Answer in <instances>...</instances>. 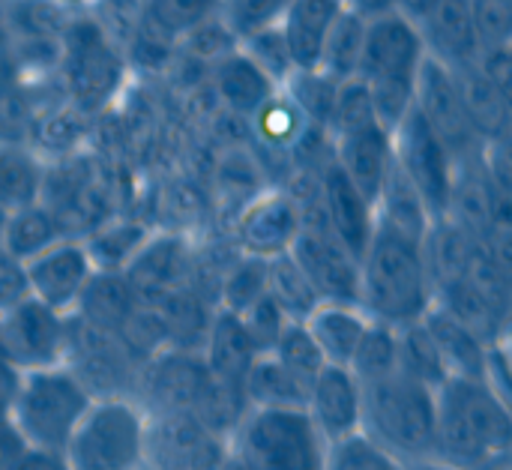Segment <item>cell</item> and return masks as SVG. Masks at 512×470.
<instances>
[{"label":"cell","instance_id":"1","mask_svg":"<svg viewBox=\"0 0 512 470\" xmlns=\"http://www.w3.org/2000/svg\"><path fill=\"white\" fill-rule=\"evenodd\" d=\"M432 303L435 285L423 240L375 222L369 246L360 255L357 306L369 315V321L399 330L417 324Z\"/></svg>","mask_w":512,"mask_h":470},{"label":"cell","instance_id":"2","mask_svg":"<svg viewBox=\"0 0 512 470\" xmlns=\"http://www.w3.org/2000/svg\"><path fill=\"white\" fill-rule=\"evenodd\" d=\"M512 450L510 399L486 381H444L435 393V465L468 470Z\"/></svg>","mask_w":512,"mask_h":470},{"label":"cell","instance_id":"3","mask_svg":"<svg viewBox=\"0 0 512 470\" xmlns=\"http://www.w3.org/2000/svg\"><path fill=\"white\" fill-rule=\"evenodd\" d=\"M363 387V429L372 447L399 462L417 468L435 462V393L432 387L402 375L360 384Z\"/></svg>","mask_w":512,"mask_h":470},{"label":"cell","instance_id":"4","mask_svg":"<svg viewBox=\"0 0 512 470\" xmlns=\"http://www.w3.org/2000/svg\"><path fill=\"white\" fill-rule=\"evenodd\" d=\"M90 402L93 396L63 363L18 372L6 411V432L24 450L63 456Z\"/></svg>","mask_w":512,"mask_h":470},{"label":"cell","instance_id":"5","mask_svg":"<svg viewBox=\"0 0 512 470\" xmlns=\"http://www.w3.org/2000/svg\"><path fill=\"white\" fill-rule=\"evenodd\" d=\"M426 45L414 21L399 12L369 18L366 42L357 66V81L369 90L384 129H396L414 108L417 78L426 60Z\"/></svg>","mask_w":512,"mask_h":470},{"label":"cell","instance_id":"6","mask_svg":"<svg viewBox=\"0 0 512 470\" xmlns=\"http://www.w3.org/2000/svg\"><path fill=\"white\" fill-rule=\"evenodd\" d=\"M330 450L303 408H249L228 435L231 462L240 470H327Z\"/></svg>","mask_w":512,"mask_h":470},{"label":"cell","instance_id":"7","mask_svg":"<svg viewBox=\"0 0 512 470\" xmlns=\"http://www.w3.org/2000/svg\"><path fill=\"white\" fill-rule=\"evenodd\" d=\"M129 75L126 54L105 36L90 15H72L60 36L57 81L66 102L90 117L105 111L123 90Z\"/></svg>","mask_w":512,"mask_h":470},{"label":"cell","instance_id":"8","mask_svg":"<svg viewBox=\"0 0 512 470\" xmlns=\"http://www.w3.org/2000/svg\"><path fill=\"white\" fill-rule=\"evenodd\" d=\"M144 435L147 411L135 399H93L60 459L69 470H144Z\"/></svg>","mask_w":512,"mask_h":470},{"label":"cell","instance_id":"9","mask_svg":"<svg viewBox=\"0 0 512 470\" xmlns=\"http://www.w3.org/2000/svg\"><path fill=\"white\" fill-rule=\"evenodd\" d=\"M63 366L84 384V390L93 399H111V396L135 399L141 363L123 348L117 336L90 327L78 315H66Z\"/></svg>","mask_w":512,"mask_h":470},{"label":"cell","instance_id":"10","mask_svg":"<svg viewBox=\"0 0 512 470\" xmlns=\"http://www.w3.org/2000/svg\"><path fill=\"white\" fill-rule=\"evenodd\" d=\"M228 438L192 414H147L144 470H225Z\"/></svg>","mask_w":512,"mask_h":470},{"label":"cell","instance_id":"11","mask_svg":"<svg viewBox=\"0 0 512 470\" xmlns=\"http://www.w3.org/2000/svg\"><path fill=\"white\" fill-rule=\"evenodd\" d=\"M393 159L399 171L411 180V186L420 192L429 216L441 222L450 210L456 162L441 144V138L417 114V108H411L393 129Z\"/></svg>","mask_w":512,"mask_h":470},{"label":"cell","instance_id":"12","mask_svg":"<svg viewBox=\"0 0 512 470\" xmlns=\"http://www.w3.org/2000/svg\"><path fill=\"white\" fill-rule=\"evenodd\" d=\"M414 108L426 120V126L441 138V144L450 150L456 168L477 162L483 156V144L477 141L471 123H468L456 78L435 57L423 60V69L417 78V93H414Z\"/></svg>","mask_w":512,"mask_h":470},{"label":"cell","instance_id":"13","mask_svg":"<svg viewBox=\"0 0 512 470\" xmlns=\"http://www.w3.org/2000/svg\"><path fill=\"white\" fill-rule=\"evenodd\" d=\"M300 234V207L282 189H261L249 195L231 225V240L237 255L255 261H273L291 252Z\"/></svg>","mask_w":512,"mask_h":470},{"label":"cell","instance_id":"14","mask_svg":"<svg viewBox=\"0 0 512 470\" xmlns=\"http://www.w3.org/2000/svg\"><path fill=\"white\" fill-rule=\"evenodd\" d=\"M66 348V315L51 312L33 297L0 315V360L15 372L60 366Z\"/></svg>","mask_w":512,"mask_h":470},{"label":"cell","instance_id":"15","mask_svg":"<svg viewBox=\"0 0 512 470\" xmlns=\"http://www.w3.org/2000/svg\"><path fill=\"white\" fill-rule=\"evenodd\" d=\"M30 297L48 306L57 315H72L84 288L90 285L96 267L84 249V240L75 234L60 237L30 261H24Z\"/></svg>","mask_w":512,"mask_h":470},{"label":"cell","instance_id":"16","mask_svg":"<svg viewBox=\"0 0 512 470\" xmlns=\"http://www.w3.org/2000/svg\"><path fill=\"white\" fill-rule=\"evenodd\" d=\"M123 276L144 306H162L183 291H195V252L180 234L153 231Z\"/></svg>","mask_w":512,"mask_h":470},{"label":"cell","instance_id":"17","mask_svg":"<svg viewBox=\"0 0 512 470\" xmlns=\"http://www.w3.org/2000/svg\"><path fill=\"white\" fill-rule=\"evenodd\" d=\"M306 417L318 429V435L339 447L345 441L360 438L363 429V387L348 369L324 366L306 390Z\"/></svg>","mask_w":512,"mask_h":470},{"label":"cell","instance_id":"18","mask_svg":"<svg viewBox=\"0 0 512 470\" xmlns=\"http://www.w3.org/2000/svg\"><path fill=\"white\" fill-rule=\"evenodd\" d=\"M321 216L330 234L360 261L375 231V204L345 177V171L330 159L318 180Z\"/></svg>","mask_w":512,"mask_h":470},{"label":"cell","instance_id":"19","mask_svg":"<svg viewBox=\"0 0 512 470\" xmlns=\"http://www.w3.org/2000/svg\"><path fill=\"white\" fill-rule=\"evenodd\" d=\"M198 354H201L207 372H210L222 387H228L231 393H237V396L243 399L246 372H249V366L255 363V357H258L261 351L255 348V342L249 339L243 321H240L234 312H225V309H219V306L213 309Z\"/></svg>","mask_w":512,"mask_h":470},{"label":"cell","instance_id":"20","mask_svg":"<svg viewBox=\"0 0 512 470\" xmlns=\"http://www.w3.org/2000/svg\"><path fill=\"white\" fill-rule=\"evenodd\" d=\"M330 141H333V162L375 204L387 180V171L393 165V132L384 129L381 123H372V126L336 135Z\"/></svg>","mask_w":512,"mask_h":470},{"label":"cell","instance_id":"21","mask_svg":"<svg viewBox=\"0 0 512 470\" xmlns=\"http://www.w3.org/2000/svg\"><path fill=\"white\" fill-rule=\"evenodd\" d=\"M450 72L456 78V87H459V96H462L468 123H471L477 141L483 144V150L486 147H495V144H507V138H510L512 96H507L477 66V60L462 63V66H453Z\"/></svg>","mask_w":512,"mask_h":470},{"label":"cell","instance_id":"22","mask_svg":"<svg viewBox=\"0 0 512 470\" xmlns=\"http://www.w3.org/2000/svg\"><path fill=\"white\" fill-rule=\"evenodd\" d=\"M423 327L429 330V336L435 342V351L444 363L447 381H453V378L483 381L489 351H492L489 342H483L468 324H462L456 315H450L438 303H432L429 312L423 315Z\"/></svg>","mask_w":512,"mask_h":470},{"label":"cell","instance_id":"23","mask_svg":"<svg viewBox=\"0 0 512 470\" xmlns=\"http://www.w3.org/2000/svg\"><path fill=\"white\" fill-rule=\"evenodd\" d=\"M426 54L444 66H462L477 60V39L471 21V0H435L417 24Z\"/></svg>","mask_w":512,"mask_h":470},{"label":"cell","instance_id":"24","mask_svg":"<svg viewBox=\"0 0 512 470\" xmlns=\"http://www.w3.org/2000/svg\"><path fill=\"white\" fill-rule=\"evenodd\" d=\"M303 327L309 330L327 366L348 369L372 321L357 303H318L303 318Z\"/></svg>","mask_w":512,"mask_h":470},{"label":"cell","instance_id":"25","mask_svg":"<svg viewBox=\"0 0 512 470\" xmlns=\"http://www.w3.org/2000/svg\"><path fill=\"white\" fill-rule=\"evenodd\" d=\"M345 9V0H291L279 30L288 45L294 69H318L324 39Z\"/></svg>","mask_w":512,"mask_h":470},{"label":"cell","instance_id":"26","mask_svg":"<svg viewBox=\"0 0 512 470\" xmlns=\"http://www.w3.org/2000/svg\"><path fill=\"white\" fill-rule=\"evenodd\" d=\"M213 90L234 117L249 120L279 87L237 48L213 63Z\"/></svg>","mask_w":512,"mask_h":470},{"label":"cell","instance_id":"27","mask_svg":"<svg viewBox=\"0 0 512 470\" xmlns=\"http://www.w3.org/2000/svg\"><path fill=\"white\" fill-rule=\"evenodd\" d=\"M60 237H66V231H63L57 210L39 198L33 204L15 207L6 213L3 228H0V249L24 264L42 249H48L51 243H57Z\"/></svg>","mask_w":512,"mask_h":470},{"label":"cell","instance_id":"28","mask_svg":"<svg viewBox=\"0 0 512 470\" xmlns=\"http://www.w3.org/2000/svg\"><path fill=\"white\" fill-rule=\"evenodd\" d=\"M141 306V300L135 297V291L129 288L123 273H93L90 285L84 288L78 309L72 315H78L81 321H87L90 327L117 336L126 321L135 315V309Z\"/></svg>","mask_w":512,"mask_h":470},{"label":"cell","instance_id":"29","mask_svg":"<svg viewBox=\"0 0 512 470\" xmlns=\"http://www.w3.org/2000/svg\"><path fill=\"white\" fill-rule=\"evenodd\" d=\"M375 222L405 234V237H414V240H426V234L432 231L435 219L429 216L420 192L411 186V180L399 171L396 159L387 171V180L378 192V201H375Z\"/></svg>","mask_w":512,"mask_h":470},{"label":"cell","instance_id":"30","mask_svg":"<svg viewBox=\"0 0 512 470\" xmlns=\"http://www.w3.org/2000/svg\"><path fill=\"white\" fill-rule=\"evenodd\" d=\"M243 405L264 411H294L306 405V384L297 381L273 354H258L243 381Z\"/></svg>","mask_w":512,"mask_h":470},{"label":"cell","instance_id":"31","mask_svg":"<svg viewBox=\"0 0 512 470\" xmlns=\"http://www.w3.org/2000/svg\"><path fill=\"white\" fill-rule=\"evenodd\" d=\"M249 135L258 141V147H264L267 153L285 156L291 162V150L300 141L303 129L309 126V120L300 114V108L291 102V96L285 90H276L249 120Z\"/></svg>","mask_w":512,"mask_h":470},{"label":"cell","instance_id":"32","mask_svg":"<svg viewBox=\"0 0 512 470\" xmlns=\"http://www.w3.org/2000/svg\"><path fill=\"white\" fill-rule=\"evenodd\" d=\"M150 234L153 228L132 219H120V222H102L96 231H90L81 240L96 273H123L132 264V258L141 252V246L150 240Z\"/></svg>","mask_w":512,"mask_h":470},{"label":"cell","instance_id":"33","mask_svg":"<svg viewBox=\"0 0 512 470\" xmlns=\"http://www.w3.org/2000/svg\"><path fill=\"white\" fill-rule=\"evenodd\" d=\"M366 24L369 18H363L360 12H354L351 6H345L339 12V18L333 21L324 48H321V60H318V72H324L333 81H351L357 75L360 66V54H363V42H366Z\"/></svg>","mask_w":512,"mask_h":470},{"label":"cell","instance_id":"34","mask_svg":"<svg viewBox=\"0 0 512 470\" xmlns=\"http://www.w3.org/2000/svg\"><path fill=\"white\" fill-rule=\"evenodd\" d=\"M45 174L33 150L21 144H0V207L15 210L42 198Z\"/></svg>","mask_w":512,"mask_h":470},{"label":"cell","instance_id":"35","mask_svg":"<svg viewBox=\"0 0 512 470\" xmlns=\"http://www.w3.org/2000/svg\"><path fill=\"white\" fill-rule=\"evenodd\" d=\"M9 39H60L72 15L54 0H0Z\"/></svg>","mask_w":512,"mask_h":470},{"label":"cell","instance_id":"36","mask_svg":"<svg viewBox=\"0 0 512 470\" xmlns=\"http://www.w3.org/2000/svg\"><path fill=\"white\" fill-rule=\"evenodd\" d=\"M27 132H30V147L27 150H33L36 156H42V153L66 156L69 150L78 147V141L84 135V114H78L63 99V105L33 111Z\"/></svg>","mask_w":512,"mask_h":470},{"label":"cell","instance_id":"37","mask_svg":"<svg viewBox=\"0 0 512 470\" xmlns=\"http://www.w3.org/2000/svg\"><path fill=\"white\" fill-rule=\"evenodd\" d=\"M264 288H267V297L282 309V315L288 321H303L321 303L291 255L267 261V285Z\"/></svg>","mask_w":512,"mask_h":470},{"label":"cell","instance_id":"38","mask_svg":"<svg viewBox=\"0 0 512 470\" xmlns=\"http://www.w3.org/2000/svg\"><path fill=\"white\" fill-rule=\"evenodd\" d=\"M396 351H399V372L438 390L447 381L444 363L435 351V342L429 330L423 327V318L417 324L399 327L396 330Z\"/></svg>","mask_w":512,"mask_h":470},{"label":"cell","instance_id":"39","mask_svg":"<svg viewBox=\"0 0 512 470\" xmlns=\"http://www.w3.org/2000/svg\"><path fill=\"white\" fill-rule=\"evenodd\" d=\"M264 285H267V261L237 255V261L228 264L222 279H219L216 306L225 309V312L243 315L255 300L264 297V291H267Z\"/></svg>","mask_w":512,"mask_h":470},{"label":"cell","instance_id":"40","mask_svg":"<svg viewBox=\"0 0 512 470\" xmlns=\"http://www.w3.org/2000/svg\"><path fill=\"white\" fill-rule=\"evenodd\" d=\"M291 102L300 108V114L312 123V126H321L327 129L330 123V114H333V102H336V90H339V81L327 78L324 72L318 69H297L288 84L282 87Z\"/></svg>","mask_w":512,"mask_h":470},{"label":"cell","instance_id":"41","mask_svg":"<svg viewBox=\"0 0 512 470\" xmlns=\"http://www.w3.org/2000/svg\"><path fill=\"white\" fill-rule=\"evenodd\" d=\"M267 354H273L297 381H303L306 390L315 381V375L327 366L321 351H318V345L312 342L309 330L303 327V321H288Z\"/></svg>","mask_w":512,"mask_h":470},{"label":"cell","instance_id":"42","mask_svg":"<svg viewBox=\"0 0 512 470\" xmlns=\"http://www.w3.org/2000/svg\"><path fill=\"white\" fill-rule=\"evenodd\" d=\"M399 369V351H396V330L393 327H384V324H375L366 330L348 372L360 381V384H369V381H378V378H387Z\"/></svg>","mask_w":512,"mask_h":470},{"label":"cell","instance_id":"43","mask_svg":"<svg viewBox=\"0 0 512 470\" xmlns=\"http://www.w3.org/2000/svg\"><path fill=\"white\" fill-rule=\"evenodd\" d=\"M219 6L222 0H144V18L180 42L192 27L216 18Z\"/></svg>","mask_w":512,"mask_h":470},{"label":"cell","instance_id":"44","mask_svg":"<svg viewBox=\"0 0 512 470\" xmlns=\"http://www.w3.org/2000/svg\"><path fill=\"white\" fill-rule=\"evenodd\" d=\"M291 0H222L219 18L234 33L237 45L249 39L252 33H261L267 27H276L285 15Z\"/></svg>","mask_w":512,"mask_h":470},{"label":"cell","instance_id":"45","mask_svg":"<svg viewBox=\"0 0 512 470\" xmlns=\"http://www.w3.org/2000/svg\"><path fill=\"white\" fill-rule=\"evenodd\" d=\"M279 90L288 84V78L297 72L294 69V63H291V54H288V45H285V39H282V30H279V24L276 27H267V30H261V33H252L249 39H243L240 45H237Z\"/></svg>","mask_w":512,"mask_h":470},{"label":"cell","instance_id":"46","mask_svg":"<svg viewBox=\"0 0 512 470\" xmlns=\"http://www.w3.org/2000/svg\"><path fill=\"white\" fill-rule=\"evenodd\" d=\"M372 123H381V120L375 114V105H372L369 90L357 78L342 81L339 90H336V102H333L330 123H327L330 138L345 135V132H354V129H363V126H372Z\"/></svg>","mask_w":512,"mask_h":470},{"label":"cell","instance_id":"47","mask_svg":"<svg viewBox=\"0 0 512 470\" xmlns=\"http://www.w3.org/2000/svg\"><path fill=\"white\" fill-rule=\"evenodd\" d=\"M477 54L512 42V0H471Z\"/></svg>","mask_w":512,"mask_h":470},{"label":"cell","instance_id":"48","mask_svg":"<svg viewBox=\"0 0 512 470\" xmlns=\"http://www.w3.org/2000/svg\"><path fill=\"white\" fill-rule=\"evenodd\" d=\"M177 51H186L189 57H195V60L213 66V63L222 60L225 54L237 51V39H234V33L225 27V21L216 15V18H210V21L192 27V30L177 42Z\"/></svg>","mask_w":512,"mask_h":470},{"label":"cell","instance_id":"49","mask_svg":"<svg viewBox=\"0 0 512 470\" xmlns=\"http://www.w3.org/2000/svg\"><path fill=\"white\" fill-rule=\"evenodd\" d=\"M327 470H408L390 456H384L378 447H372L366 438L345 441L330 450V465Z\"/></svg>","mask_w":512,"mask_h":470},{"label":"cell","instance_id":"50","mask_svg":"<svg viewBox=\"0 0 512 470\" xmlns=\"http://www.w3.org/2000/svg\"><path fill=\"white\" fill-rule=\"evenodd\" d=\"M24 300H30L24 264L0 249V315H6L9 309H15Z\"/></svg>","mask_w":512,"mask_h":470},{"label":"cell","instance_id":"51","mask_svg":"<svg viewBox=\"0 0 512 470\" xmlns=\"http://www.w3.org/2000/svg\"><path fill=\"white\" fill-rule=\"evenodd\" d=\"M0 470H69L60 456H48V453H36V450H24L18 444H12L3 456H0Z\"/></svg>","mask_w":512,"mask_h":470},{"label":"cell","instance_id":"52","mask_svg":"<svg viewBox=\"0 0 512 470\" xmlns=\"http://www.w3.org/2000/svg\"><path fill=\"white\" fill-rule=\"evenodd\" d=\"M15 381H18V372L6 360H0V429H6V411L15 393Z\"/></svg>","mask_w":512,"mask_h":470},{"label":"cell","instance_id":"53","mask_svg":"<svg viewBox=\"0 0 512 470\" xmlns=\"http://www.w3.org/2000/svg\"><path fill=\"white\" fill-rule=\"evenodd\" d=\"M345 6H351L363 18H378V15L396 12V0H345Z\"/></svg>","mask_w":512,"mask_h":470},{"label":"cell","instance_id":"54","mask_svg":"<svg viewBox=\"0 0 512 470\" xmlns=\"http://www.w3.org/2000/svg\"><path fill=\"white\" fill-rule=\"evenodd\" d=\"M432 3H435V0H396V12H399V15H405L408 21L420 24V21H423V15L432 9Z\"/></svg>","mask_w":512,"mask_h":470},{"label":"cell","instance_id":"55","mask_svg":"<svg viewBox=\"0 0 512 470\" xmlns=\"http://www.w3.org/2000/svg\"><path fill=\"white\" fill-rule=\"evenodd\" d=\"M468 470H512V450L510 453H501V456H492V459H483L480 465Z\"/></svg>","mask_w":512,"mask_h":470},{"label":"cell","instance_id":"56","mask_svg":"<svg viewBox=\"0 0 512 470\" xmlns=\"http://www.w3.org/2000/svg\"><path fill=\"white\" fill-rule=\"evenodd\" d=\"M60 9H66L69 15H87L93 6H96V0H54Z\"/></svg>","mask_w":512,"mask_h":470},{"label":"cell","instance_id":"57","mask_svg":"<svg viewBox=\"0 0 512 470\" xmlns=\"http://www.w3.org/2000/svg\"><path fill=\"white\" fill-rule=\"evenodd\" d=\"M408 470H447V468H441V465L429 462V465H417V468H408Z\"/></svg>","mask_w":512,"mask_h":470},{"label":"cell","instance_id":"58","mask_svg":"<svg viewBox=\"0 0 512 470\" xmlns=\"http://www.w3.org/2000/svg\"><path fill=\"white\" fill-rule=\"evenodd\" d=\"M225 470H240V468H237L234 462H228V465H225Z\"/></svg>","mask_w":512,"mask_h":470}]
</instances>
